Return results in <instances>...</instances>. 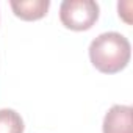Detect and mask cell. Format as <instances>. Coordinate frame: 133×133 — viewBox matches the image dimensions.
<instances>
[{
    "instance_id": "1",
    "label": "cell",
    "mask_w": 133,
    "mask_h": 133,
    "mask_svg": "<svg viewBox=\"0 0 133 133\" xmlns=\"http://www.w3.org/2000/svg\"><path fill=\"white\" fill-rule=\"evenodd\" d=\"M131 55L128 39L117 31H107L92 39L89 59L102 74H116L127 68Z\"/></svg>"
},
{
    "instance_id": "2",
    "label": "cell",
    "mask_w": 133,
    "mask_h": 133,
    "mask_svg": "<svg viewBox=\"0 0 133 133\" xmlns=\"http://www.w3.org/2000/svg\"><path fill=\"white\" fill-rule=\"evenodd\" d=\"M100 8L92 0H64L59 6L61 24L74 31L89 30L99 19Z\"/></svg>"
},
{
    "instance_id": "3",
    "label": "cell",
    "mask_w": 133,
    "mask_h": 133,
    "mask_svg": "<svg viewBox=\"0 0 133 133\" xmlns=\"http://www.w3.org/2000/svg\"><path fill=\"white\" fill-rule=\"evenodd\" d=\"M131 107L113 105L103 117V133H133Z\"/></svg>"
},
{
    "instance_id": "4",
    "label": "cell",
    "mask_w": 133,
    "mask_h": 133,
    "mask_svg": "<svg viewBox=\"0 0 133 133\" xmlns=\"http://www.w3.org/2000/svg\"><path fill=\"white\" fill-rule=\"evenodd\" d=\"M10 6L16 17L22 21H38L42 19L50 6L49 0H11Z\"/></svg>"
},
{
    "instance_id": "5",
    "label": "cell",
    "mask_w": 133,
    "mask_h": 133,
    "mask_svg": "<svg viewBox=\"0 0 133 133\" xmlns=\"http://www.w3.org/2000/svg\"><path fill=\"white\" fill-rule=\"evenodd\" d=\"M0 133H24V119L11 108L0 110Z\"/></svg>"
},
{
    "instance_id": "6",
    "label": "cell",
    "mask_w": 133,
    "mask_h": 133,
    "mask_svg": "<svg viewBox=\"0 0 133 133\" xmlns=\"http://www.w3.org/2000/svg\"><path fill=\"white\" fill-rule=\"evenodd\" d=\"M117 11H119V17L124 19L127 24H131V17H130V11H131V2H119L117 3Z\"/></svg>"
}]
</instances>
